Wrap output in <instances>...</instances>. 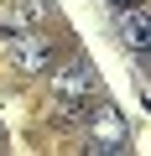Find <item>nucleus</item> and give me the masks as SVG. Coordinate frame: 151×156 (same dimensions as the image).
<instances>
[{"label": "nucleus", "instance_id": "1", "mask_svg": "<svg viewBox=\"0 0 151 156\" xmlns=\"http://www.w3.org/2000/svg\"><path fill=\"white\" fill-rule=\"evenodd\" d=\"M84 151L89 156H115V151H125V115L115 109V104H104V99H94V104H84Z\"/></svg>", "mask_w": 151, "mask_h": 156}, {"label": "nucleus", "instance_id": "2", "mask_svg": "<svg viewBox=\"0 0 151 156\" xmlns=\"http://www.w3.org/2000/svg\"><path fill=\"white\" fill-rule=\"evenodd\" d=\"M52 104H89L99 94V73L89 57H68V62H52Z\"/></svg>", "mask_w": 151, "mask_h": 156}, {"label": "nucleus", "instance_id": "3", "mask_svg": "<svg viewBox=\"0 0 151 156\" xmlns=\"http://www.w3.org/2000/svg\"><path fill=\"white\" fill-rule=\"evenodd\" d=\"M5 57L16 62V73H47L57 62V42L42 31V26H26L16 37H5Z\"/></svg>", "mask_w": 151, "mask_h": 156}, {"label": "nucleus", "instance_id": "4", "mask_svg": "<svg viewBox=\"0 0 151 156\" xmlns=\"http://www.w3.org/2000/svg\"><path fill=\"white\" fill-rule=\"evenodd\" d=\"M120 42L130 47V57H135V68L146 73V62H151V16H146V5L141 0H130V5H120Z\"/></svg>", "mask_w": 151, "mask_h": 156}, {"label": "nucleus", "instance_id": "5", "mask_svg": "<svg viewBox=\"0 0 151 156\" xmlns=\"http://www.w3.org/2000/svg\"><path fill=\"white\" fill-rule=\"evenodd\" d=\"M42 16H47V0H0V42L26 26H42Z\"/></svg>", "mask_w": 151, "mask_h": 156}, {"label": "nucleus", "instance_id": "6", "mask_svg": "<svg viewBox=\"0 0 151 156\" xmlns=\"http://www.w3.org/2000/svg\"><path fill=\"white\" fill-rule=\"evenodd\" d=\"M110 5H115V11H120V5H130V0H110Z\"/></svg>", "mask_w": 151, "mask_h": 156}]
</instances>
